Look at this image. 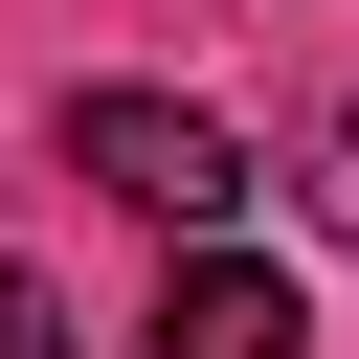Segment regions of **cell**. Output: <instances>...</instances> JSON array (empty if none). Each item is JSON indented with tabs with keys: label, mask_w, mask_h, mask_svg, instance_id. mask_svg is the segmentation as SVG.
Here are the masks:
<instances>
[{
	"label": "cell",
	"mask_w": 359,
	"mask_h": 359,
	"mask_svg": "<svg viewBox=\"0 0 359 359\" xmlns=\"http://www.w3.org/2000/svg\"><path fill=\"white\" fill-rule=\"evenodd\" d=\"M67 180L135 202L157 247H224V224H247V135H224L202 90H67Z\"/></svg>",
	"instance_id": "1"
},
{
	"label": "cell",
	"mask_w": 359,
	"mask_h": 359,
	"mask_svg": "<svg viewBox=\"0 0 359 359\" xmlns=\"http://www.w3.org/2000/svg\"><path fill=\"white\" fill-rule=\"evenodd\" d=\"M314 314H292V269H247V247H180L157 269V359H292Z\"/></svg>",
	"instance_id": "2"
},
{
	"label": "cell",
	"mask_w": 359,
	"mask_h": 359,
	"mask_svg": "<svg viewBox=\"0 0 359 359\" xmlns=\"http://www.w3.org/2000/svg\"><path fill=\"white\" fill-rule=\"evenodd\" d=\"M0 359H67V292H45L22 247H0Z\"/></svg>",
	"instance_id": "3"
},
{
	"label": "cell",
	"mask_w": 359,
	"mask_h": 359,
	"mask_svg": "<svg viewBox=\"0 0 359 359\" xmlns=\"http://www.w3.org/2000/svg\"><path fill=\"white\" fill-rule=\"evenodd\" d=\"M314 224H337V247H359V90H337V112H314Z\"/></svg>",
	"instance_id": "4"
}]
</instances>
